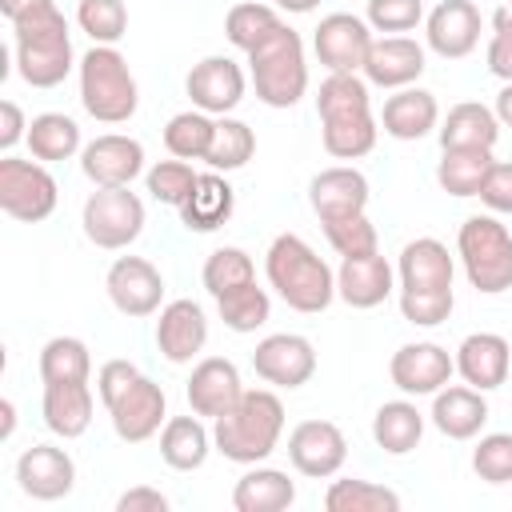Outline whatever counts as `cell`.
<instances>
[{"label":"cell","mask_w":512,"mask_h":512,"mask_svg":"<svg viewBox=\"0 0 512 512\" xmlns=\"http://www.w3.org/2000/svg\"><path fill=\"white\" fill-rule=\"evenodd\" d=\"M244 396V384H240V368L224 356H204L192 376H188V404L196 416H224L236 400Z\"/></svg>","instance_id":"ffe728a7"},{"label":"cell","mask_w":512,"mask_h":512,"mask_svg":"<svg viewBox=\"0 0 512 512\" xmlns=\"http://www.w3.org/2000/svg\"><path fill=\"white\" fill-rule=\"evenodd\" d=\"M428 416L448 440H472V436H480V428L488 420V400L472 384H452V388L444 384L432 396V412Z\"/></svg>","instance_id":"484cf974"},{"label":"cell","mask_w":512,"mask_h":512,"mask_svg":"<svg viewBox=\"0 0 512 512\" xmlns=\"http://www.w3.org/2000/svg\"><path fill=\"white\" fill-rule=\"evenodd\" d=\"M472 468L488 484H508L512 480V432H488L480 436L472 452Z\"/></svg>","instance_id":"7dc6e473"},{"label":"cell","mask_w":512,"mask_h":512,"mask_svg":"<svg viewBox=\"0 0 512 512\" xmlns=\"http://www.w3.org/2000/svg\"><path fill=\"white\" fill-rule=\"evenodd\" d=\"M492 28H496V36H512V4H500L492 12Z\"/></svg>","instance_id":"91938a15"},{"label":"cell","mask_w":512,"mask_h":512,"mask_svg":"<svg viewBox=\"0 0 512 512\" xmlns=\"http://www.w3.org/2000/svg\"><path fill=\"white\" fill-rule=\"evenodd\" d=\"M184 88H188V100H192L200 112H208V116H228V112L244 100L248 80H244V72H240L236 60H228V56H204V60L188 72Z\"/></svg>","instance_id":"2e32d148"},{"label":"cell","mask_w":512,"mask_h":512,"mask_svg":"<svg viewBox=\"0 0 512 512\" xmlns=\"http://www.w3.org/2000/svg\"><path fill=\"white\" fill-rule=\"evenodd\" d=\"M456 252L476 292L500 296L512 288V232L496 216H468L456 232Z\"/></svg>","instance_id":"8992f818"},{"label":"cell","mask_w":512,"mask_h":512,"mask_svg":"<svg viewBox=\"0 0 512 512\" xmlns=\"http://www.w3.org/2000/svg\"><path fill=\"white\" fill-rule=\"evenodd\" d=\"M48 4H56V0H0V12L8 20H20V16H28L36 8H48Z\"/></svg>","instance_id":"9f6ffc18"},{"label":"cell","mask_w":512,"mask_h":512,"mask_svg":"<svg viewBox=\"0 0 512 512\" xmlns=\"http://www.w3.org/2000/svg\"><path fill=\"white\" fill-rule=\"evenodd\" d=\"M476 196L484 200L488 212H512V164L508 160H492V168H488V176H484Z\"/></svg>","instance_id":"f907efd6"},{"label":"cell","mask_w":512,"mask_h":512,"mask_svg":"<svg viewBox=\"0 0 512 512\" xmlns=\"http://www.w3.org/2000/svg\"><path fill=\"white\" fill-rule=\"evenodd\" d=\"M232 208H236V192H232V184L212 168V172H204V176L196 180L192 196L180 204V220H184L188 232H216L220 224H228Z\"/></svg>","instance_id":"83f0119b"},{"label":"cell","mask_w":512,"mask_h":512,"mask_svg":"<svg viewBox=\"0 0 512 512\" xmlns=\"http://www.w3.org/2000/svg\"><path fill=\"white\" fill-rule=\"evenodd\" d=\"M324 152L336 160H360L376 148V116L372 112H340L324 116Z\"/></svg>","instance_id":"e575fe53"},{"label":"cell","mask_w":512,"mask_h":512,"mask_svg":"<svg viewBox=\"0 0 512 512\" xmlns=\"http://www.w3.org/2000/svg\"><path fill=\"white\" fill-rule=\"evenodd\" d=\"M428 48L444 60H464L480 44V8L472 0H440L428 12Z\"/></svg>","instance_id":"ac0fdd59"},{"label":"cell","mask_w":512,"mask_h":512,"mask_svg":"<svg viewBox=\"0 0 512 512\" xmlns=\"http://www.w3.org/2000/svg\"><path fill=\"white\" fill-rule=\"evenodd\" d=\"M56 200H60V188H56V176L44 164L16 160V156L0 160V208L12 220L40 224L56 212Z\"/></svg>","instance_id":"52a82bcc"},{"label":"cell","mask_w":512,"mask_h":512,"mask_svg":"<svg viewBox=\"0 0 512 512\" xmlns=\"http://www.w3.org/2000/svg\"><path fill=\"white\" fill-rule=\"evenodd\" d=\"M252 368L260 380H268L276 388H300L316 372V348H312V340H304L296 332H276L256 344Z\"/></svg>","instance_id":"7c38bea8"},{"label":"cell","mask_w":512,"mask_h":512,"mask_svg":"<svg viewBox=\"0 0 512 512\" xmlns=\"http://www.w3.org/2000/svg\"><path fill=\"white\" fill-rule=\"evenodd\" d=\"M248 72L256 100L268 108H292L308 92V60L304 40L296 28H280L272 40H264L256 52H248Z\"/></svg>","instance_id":"5b68a950"},{"label":"cell","mask_w":512,"mask_h":512,"mask_svg":"<svg viewBox=\"0 0 512 512\" xmlns=\"http://www.w3.org/2000/svg\"><path fill=\"white\" fill-rule=\"evenodd\" d=\"M140 376V368L132 364V360H108V364H100V376H96V392H100V400H104V408L132 384Z\"/></svg>","instance_id":"816d5d0a"},{"label":"cell","mask_w":512,"mask_h":512,"mask_svg":"<svg viewBox=\"0 0 512 512\" xmlns=\"http://www.w3.org/2000/svg\"><path fill=\"white\" fill-rule=\"evenodd\" d=\"M76 24L96 44H116L128 32V8H124V0H80Z\"/></svg>","instance_id":"ee69618b"},{"label":"cell","mask_w":512,"mask_h":512,"mask_svg":"<svg viewBox=\"0 0 512 512\" xmlns=\"http://www.w3.org/2000/svg\"><path fill=\"white\" fill-rule=\"evenodd\" d=\"M492 168V148H444L436 180L448 196H476Z\"/></svg>","instance_id":"d590c367"},{"label":"cell","mask_w":512,"mask_h":512,"mask_svg":"<svg viewBox=\"0 0 512 512\" xmlns=\"http://www.w3.org/2000/svg\"><path fill=\"white\" fill-rule=\"evenodd\" d=\"M212 432L200 424V416H172L160 428V460L176 472H196L212 452Z\"/></svg>","instance_id":"4dcf8cb0"},{"label":"cell","mask_w":512,"mask_h":512,"mask_svg":"<svg viewBox=\"0 0 512 512\" xmlns=\"http://www.w3.org/2000/svg\"><path fill=\"white\" fill-rule=\"evenodd\" d=\"M328 512H400V496L372 480H332L324 492Z\"/></svg>","instance_id":"f35d334b"},{"label":"cell","mask_w":512,"mask_h":512,"mask_svg":"<svg viewBox=\"0 0 512 512\" xmlns=\"http://www.w3.org/2000/svg\"><path fill=\"white\" fill-rule=\"evenodd\" d=\"M284 28L280 12L268 8V4H232L228 16H224V36L232 48L240 52H256L264 40H272L276 32Z\"/></svg>","instance_id":"74e56055"},{"label":"cell","mask_w":512,"mask_h":512,"mask_svg":"<svg viewBox=\"0 0 512 512\" xmlns=\"http://www.w3.org/2000/svg\"><path fill=\"white\" fill-rule=\"evenodd\" d=\"M320 0H276V8L280 12H296V16H304V12H312Z\"/></svg>","instance_id":"94428289"},{"label":"cell","mask_w":512,"mask_h":512,"mask_svg":"<svg viewBox=\"0 0 512 512\" xmlns=\"http://www.w3.org/2000/svg\"><path fill=\"white\" fill-rule=\"evenodd\" d=\"M256 152V132L244 124V120H232V116H220L216 120V136H212V148H208V164L216 172H236L252 160Z\"/></svg>","instance_id":"60d3db41"},{"label":"cell","mask_w":512,"mask_h":512,"mask_svg":"<svg viewBox=\"0 0 512 512\" xmlns=\"http://www.w3.org/2000/svg\"><path fill=\"white\" fill-rule=\"evenodd\" d=\"M452 272H456V264L436 236L408 240L400 252V264H396L400 292H444V288H452Z\"/></svg>","instance_id":"d4e9b609"},{"label":"cell","mask_w":512,"mask_h":512,"mask_svg":"<svg viewBox=\"0 0 512 512\" xmlns=\"http://www.w3.org/2000/svg\"><path fill=\"white\" fill-rule=\"evenodd\" d=\"M104 288H108V300L116 304V312H124V316H152L164 300V276L144 256L112 260Z\"/></svg>","instance_id":"5bb4252c"},{"label":"cell","mask_w":512,"mask_h":512,"mask_svg":"<svg viewBox=\"0 0 512 512\" xmlns=\"http://www.w3.org/2000/svg\"><path fill=\"white\" fill-rule=\"evenodd\" d=\"M112 428L124 444H144L148 436L160 432L164 424V388L156 380H148L144 372L108 404Z\"/></svg>","instance_id":"9a60e30c"},{"label":"cell","mask_w":512,"mask_h":512,"mask_svg":"<svg viewBox=\"0 0 512 512\" xmlns=\"http://www.w3.org/2000/svg\"><path fill=\"white\" fill-rule=\"evenodd\" d=\"M116 512H168V496H164L160 488L136 484V488H128V492L116 500Z\"/></svg>","instance_id":"db71d44e"},{"label":"cell","mask_w":512,"mask_h":512,"mask_svg":"<svg viewBox=\"0 0 512 512\" xmlns=\"http://www.w3.org/2000/svg\"><path fill=\"white\" fill-rule=\"evenodd\" d=\"M80 224H84V236L96 248L116 252V248H128L144 232V204L128 188H96L84 200Z\"/></svg>","instance_id":"ba28073f"},{"label":"cell","mask_w":512,"mask_h":512,"mask_svg":"<svg viewBox=\"0 0 512 512\" xmlns=\"http://www.w3.org/2000/svg\"><path fill=\"white\" fill-rule=\"evenodd\" d=\"M424 20V0H368V28L412 32Z\"/></svg>","instance_id":"c3c4849f"},{"label":"cell","mask_w":512,"mask_h":512,"mask_svg":"<svg viewBox=\"0 0 512 512\" xmlns=\"http://www.w3.org/2000/svg\"><path fill=\"white\" fill-rule=\"evenodd\" d=\"M324 224V236L328 244L340 252V256H368V252H380V236H376V224L356 212V216H340V220H320Z\"/></svg>","instance_id":"f6af8a7d"},{"label":"cell","mask_w":512,"mask_h":512,"mask_svg":"<svg viewBox=\"0 0 512 512\" xmlns=\"http://www.w3.org/2000/svg\"><path fill=\"white\" fill-rule=\"evenodd\" d=\"M308 204H312V212H316L320 220L356 216V212L368 208V180H364V172L344 168V164L324 168V172H316L312 184H308Z\"/></svg>","instance_id":"cb8c5ba5"},{"label":"cell","mask_w":512,"mask_h":512,"mask_svg":"<svg viewBox=\"0 0 512 512\" xmlns=\"http://www.w3.org/2000/svg\"><path fill=\"white\" fill-rule=\"evenodd\" d=\"M92 356L88 344L76 336H52L40 348V380L44 384H88Z\"/></svg>","instance_id":"8d00e7d4"},{"label":"cell","mask_w":512,"mask_h":512,"mask_svg":"<svg viewBox=\"0 0 512 512\" xmlns=\"http://www.w3.org/2000/svg\"><path fill=\"white\" fill-rule=\"evenodd\" d=\"M92 388L88 384H44V400H40V412H44V424L64 436V440H76L88 432L92 424Z\"/></svg>","instance_id":"f1b7e54d"},{"label":"cell","mask_w":512,"mask_h":512,"mask_svg":"<svg viewBox=\"0 0 512 512\" xmlns=\"http://www.w3.org/2000/svg\"><path fill=\"white\" fill-rule=\"evenodd\" d=\"M372 28L368 20L352 16V12H332L316 24L312 32V48H316V60L328 68V72H360L364 60H368V48H372Z\"/></svg>","instance_id":"30bf717a"},{"label":"cell","mask_w":512,"mask_h":512,"mask_svg":"<svg viewBox=\"0 0 512 512\" xmlns=\"http://www.w3.org/2000/svg\"><path fill=\"white\" fill-rule=\"evenodd\" d=\"M20 140H28V120L16 100H0V148L12 152Z\"/></svg>","instance_id":"f5cc1de1"},{"label":"cell","mask_w":512,"mask_h":512,"mask_svg":"<svg viewBox=\"0 0 512 512\" xmlns=\"http://www.w3.org/2000/svg\"><path fill=\"white\" fill-rule=\"evenodd\" d=\"M196 180H200V172H192L188 160H160V164L148 168V192H152V200L172 204V208H180L192 196Z\"/></svg>","instance_id":"bcb514c9"},{"label":"cell","mask_w":512,"mask_h":512,"mask_svg":"<svg viewBox=\"0 0 512 512\" xmlns=\"http://www.w3.org/2000/svg\"><path fill=\"white\" fill-rule=\"evenodd\" d=\"M212 136H216V120L200 108L192 112H176L164 128V148L176 156V160H204L208 148H212Z\"/></svg>","instance_id":"ab89813d"},{"label":"cell","mask_w":512,"mask_h":512,"mask_svg":"<svg viewBox=\"0 0 512 512\" xmlns=\"http://www.w3.org/2000/svg\"><path fill=\"white\" fill-rule=\"evenodd\" d=\"M264 276L276 288V296L296 312L312 316L336 300V272L296 232H284L272 240V248L264 256Z\"/></svg>","instance_id":"7a4b0ae2"},{"label":"cell","mask_w":512,"mask_h":512,"mask_svg":"<svg viewBox=\"0 0 512 512\" xmlns=\"http://www.w3.org/2000/svg\"><path fill=\"white\" fill-rule=\"evenodd\" d=\"M492 112H496V120H500L504 128H512V84H504V88H500V96H496V108H492Z\"/></svg>","instance_id":"6f0895ef"},{"label":"cell","mask_w":512,"mask_h":512,"mask_svg":"<svg viewBox=\"0 0 512 512\" xmlns=\"http://www.w3.org/2000/svg\"><path fill=\"white\" fill-rule=\"evenodd\" d=\"M208 344V316L196 300H172L156 320V348L172 364H188Z\"/></svg>","instance_id":"d6986e66"},{"label":"cell","mask_w":512,"mask_h":512,"mask_svg":"<svg viewBox=\"0 0 512 512\" xmlns=\"http://www.w3.org/2000/svg\"><path fill=\"white\" fill-rule=\"evenodd\" d=\"M456 372V356H448V348L432 344V340H416L392 352L388 360V376L404 396H436Z\"/></svg>","instance_id":"8fae6325"},{"label":"cell","mask_w":512,"mask_h":512,"mask_svg":"<svg viewBox=\"0 0 512 512\" xmlns=\"http://www.w3.org/2000/svg\"><path fill=\"white\" fill-rule=\"evenodd\" d=\"M80 104L100 124H124L132 120L140 92L128 60L116 52V44H92L80 60Z\"/></svg>","instance_id":"277c9868"},{"label":"cell","mask_w":512,"mask_h":512,"mask_svg":"<svg viewBox=\"0 0 512 512\" xmlns=\"http://www.w3.org/2000/svg\"><path fill=\"white\" fill-rule=\"evenodd\" d=\"M400 312H404L408 324L436 328L452 312V288H444V292H400Z\"/></svg>","instance_id":"681fc988"},{"label":"cell","mask_w":512,"mask_h":512,"mask_svg":"<svg viewBox=\"0 0 512 512\" xmlns=\"http://www.w3.org/2000/svg\"><path fill=\"white\" fill-rule=\"evenodd\" d=\"M204 288L220 300L224 292H232V288H244V284H252L256 280V264H252V256L244 252V248H216L208 260H204Z\"/></svg>","instance_id":"7bdbcfd3"},{"label":"cell","mask_w":512,"mask_h":512,"mask_svg":"<svg viewBox=\"0 0 512 512\" xmlns=\"http://www.w3.org/2000/svg\"><path fill=\"white\" fill-rule=\"evenodd\" d=\"M488 72L512 84V36H492L488 40Z\"/></svg>","instance_id":"11a10c76"},{"label":"cell","mask_w":512,"mask_h":512,"mask_svg":"<svg viewBox=\"0 0 512 512\" xmlns=\"http://www.w3.org/2000/svg\"><path fill=\"white\" fill-rule=\"evenodd\" d=\"M284 436V404L268 388H244V396L212 420L216 452L232 464H260Z\"/></svg>","instance_id":"6da1fadb"},{"label":"cell","mask_w":512,"mask_h":512,"mask_svg":"<svg viewBox=\"0 0 512 512\" xmlns=\"http://www.w3.org/2000/svg\"><path fill=\"white\" fill-rule=\"evenodd\" d=\"M288 460L308 480H328L348 460V440L332 420H300L288 432Z\"/></svg>","instance_id":"9c48e42d"},{"label":"cell","mask_w":512,"mask_h":512,"mask_svg":"<svg viewBox=\"0 0 512 512\" xmlns=\"http://www.w3.org/2000/svg\"><path fill=\"white\" fill-rule=\"evenodd\" d=\"M12 36H16V72L24 84L56 88L72 72V36L56 4L12 20Z\"/></svg>","instance_id":"3957f363"},{"label":"cell","mask_w":512,"mask_h":512,"mask_svg":"<svg viewBox=\"0 0 512 512\" xmlns=\"http://www.w3.org/2000/svg\"><path fill=\"white\" fill-rule=\"evenodd\" d=\"M216 312H220L224 328H232V332H256L260 324H268L272 300H268V292L256 288V280H252V284H244V288L224 292V296L216 300Z\"/></svg>","instance_id":"b9f144b4"},{"label":"cell","mask_w":512,"mask_h":512,"mask_svg":"<svg viewBox=\"0 0 512 512\" xmlns=\"http://www.w3.org/2000/svg\"><path fill=\"white\" fill-rule=\"evenodd\" d=\"M28 148L40 164H56V160H72L80 148V124L64 112H40L28 120Z\"/></svg>","instance_id":"836d02e7"},{"label":"cell","mask_w":512,"mask_h":512,"mask_svg":"<svg viewBox=\"0 0 512 512\" xmlns=\"http://www.w3.org/2000/svg\"><path fill=\"white\" fill-rule=\"evenodd\" d=\"M440 124V104L424 88H396L380 108V128L392 140H420Z\"/></svg>","instance_id":"4316f807"},{"label":"cell","mask_w":512,"mask_h":512,"mask_svg":"<svg viewBox=\"0 0 512 512\" xmlns=\"http://www.w3.org/2000/svg\"><path fill=\"white\" fill-rule=\"evenodd\" d=\"M424 436V412L412 400H388L376 408L372 416V440L388 452V456H404L420 444Z\"/></svg>","instance_id":"d6a6232c"},{"label":"cell","mask_w":512,"mask_h":512,"mask_svg":"<svg viewBox=\"0 0 512 512\" xmlns=\"http://www.w3.org/2000/svg\"><path fill=\"white\" fill-rule=\"evenodd\" d=\"M500 140V120L488 104L464 100L452 104L448 116L440 120V148H496Z\"/></svg>","instance_id":"f546056e"},{"label":"cell","mask_w":512,"mask_h":512,"mask_svg":"<svg viewBox=\"0 0 512 512\" xmlns=\"http://www.w3.org/2000/svg\"><path fill=\"white\" fill-rule=\"evenodd\" d=\"M80 168L96 188H128L144 172V144L120 132L96 136L80 152Z\"/></svg>","instance_id":"4fadbf2b"},{"label":"cell","mask_w":512,"mask_h":512,"mask_svg":"<svg viewBox=\"0 0 512 512\" xmlns=\"http://www.w3.org/2000/svg\"><path fill=\"white\" fill-rule=\"evenodd\" d=\"M16 484H20L24 496L48 504V500H60V496L72 492V484H76V464H72V456H68L64 448H56V444H32V448H24L20 460H16Z\"/></svg>","instance_id":"e0dca14e"},{"label":"cell","mask_w":512,"mask_h":512,"mask_svg":"<svg viewBox=\"0 0 512 512\" xmlns=\"http://www.w3.org/2000/svg\"><path fill=\"white\" fill-rule=\"evenodd\" d=\"M456 372L464 376V384L480 388V392H492L508 380L512 372V348L504 336L496 332H472L460 340L456 348Z\"/></svg>","instance_id":"7402d4cb"},{"label":"cell","mask_w":512,"mask_h":512,"mask_svg":"<svg viewBox=\"0 0 512 512\" xmlns=\"http://www.w3.org/2000/svg\"><path fill=\"white\" fill-rule=\"evenodd\" d=\"M296 500V484L280 468H248L232 488L236 512H284Z\"/></svg>","instance_id":"1f68e13d"},{"label":"cell","mask_w":512,"mask_h":512,"mask_svg":"<svg viewBox=\"0 0 512 512\" xmlns=\"http://www.w3.org/2000/svg\"><path fill=\"white\" fill-rule=\"evenodd\" d=\"M360 72L376 88H408L424 72V48L408 36H380V40H372Z\"/></svg>","instance_id":"603a6c76"},{"label":"cell","mask_w":512,"mask_h":512,"mask_svg":"<svg viewBox=\"0 0 512 512\" xmlns=\"http://www.w3.org/2000/svg\"><path fill=\"white\" fill-rule=\"evenodd\" d=\"M16 432V408L12 400H0V440H8Z\"/></svg>","instance_id":"680465c9"},{"label":"cell","mask_w":512,"mask_h":512,"mask_svg":"<svg viewBox=\"0 0 512 512\" xmlns=\"http://www.w3.org/2000/svg\"><path fill=\"white\" fill-rule=\"evenodd\" d=\"M392 280H396V272L380 252L344 256L336 268V296L348 308H376L392 296Z\"/></svg>","instance_id":"44dd1931"}]
</instances>
